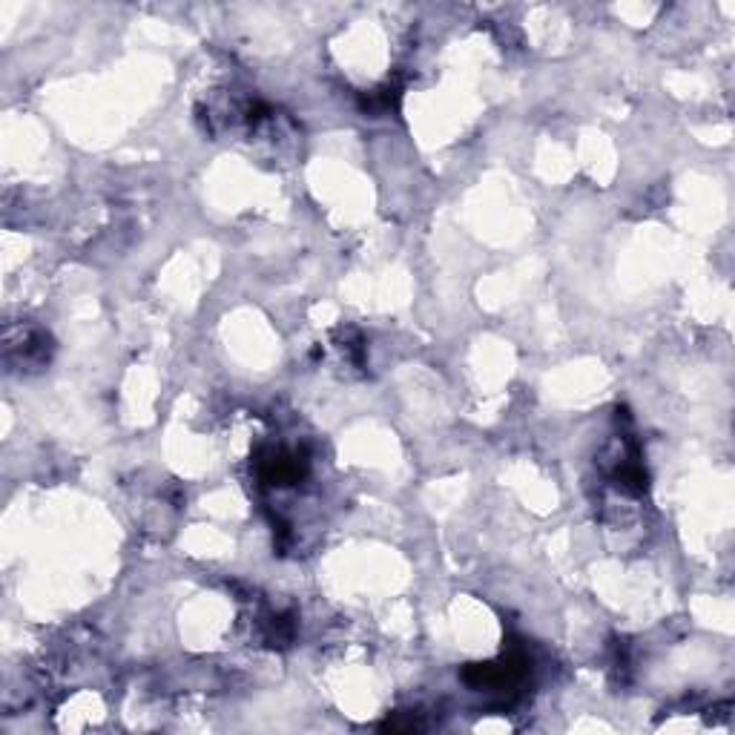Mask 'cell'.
<instances>
[{"instance_id": "obj_1", "label": "cell", "mask_w": 735, "mask_h": 735, "mask_svg": "<svg viewBox=\"0 0 735 735\" xmlns=\"http://www.w3.org/2000/svg\"><path fill=\"white\" fill-rule=\"evenodd\" d=\"M308 460L299 451H288V448H271L264 451L259 460V477L267 486H290L304 477Z\"/></svg>"}]
</instances>
